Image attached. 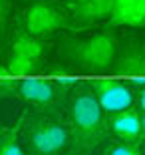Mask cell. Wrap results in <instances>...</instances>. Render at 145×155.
Returning a JSON list of instances; mask_svg holds the SVG:
<instances>
[{
  "mask_svg": "<svg viewBox=\"0 0 145 155\" xmlns=\"http://www.w3.org/2000/svg\"><path fill=\"white\" fill-rule=\"evenodd\" d=\"M68 125L72 135V151L94 153L97 147L109 141L107 114L101 110L90 84H77L70 91L68 100Z\"/></svg>",
  "mask_w": 145,
  "mask_h": 155,
  "instance_id": "6da1fadb",
  "label": "cell"
},
{
  "mask_svg": "<svg viewBox=\"0 0 145 155\" xmlns=\"http://www.w3.org/2000/svg\"><path fill=\"white\" fill-rule=\"evenodd\" d=\"M20 141L28 155H70L72 135L68 119L56 107H34L18 121Z\"/></svg>",
  "mask_w": 145,
  "mask_h": 155,
  "instance_id": "7a4b0ae2",
  "label": "cell"
},
{
  "mask_svg": "<svg viewBox=\"0 0 145 155\" xmlns=\"http://www.w3.org/2000/svg\"><path fill=\"white\" fill-rule=\"evenodd\" d=\"M119 44L111 34H95L84 40H66L58 58L82 72H107L114 68Z\"/></svg>",
  "mask_w": 145,
  "mask_h": 155,
  "instance_id": "3957f363",
  "label": "cell"
},
{
  "mask_svg": "<svg viewBox=\"0 0 145 155\" xmlns=\"http://www.w3.org/2000/svg\"><path fill=\"white\" fill-rule=\"evenodd\" d=\"M64 28H72L70 12L54 0H34L22 14V32L30 36L46 38Z\"/></svg>",
  "mask_w": 145,
  "mask_h": 155,
  "instance_id": "277c9868",
  "label": "cell"
},
{
  "mask_svg": "<svg viewBox=\"0 0 145 155\" xmlns=\"http://www.w3.org/2000/svg\"><path fill=\"white\" fill-rule=\"evenodd\" d=\"M95 97L100 101L101 110L107 115L119 114L123 110H129L133 101L137 100V94L131 84L119 82V80H95L90 84Z\"/></svg>",
  "mask_w": 145,
  "mask_h": 155,
  "instance_id": "5b68a950",
  "label": "cell"
},
{
  "mask_svg": "<svg viewBox=\"0 0 145 155\" xmlns=\"http://www.w3.org/2000/svg\"><path fill=\"white\" fill-rule=\"evenodd\" d=\"M18 97L32 107H58L62 100H68V94L56 80H22L18 86Z\"/></svg>",
  "mask_w": 145,
  "mask_h": 155,
  "instance_id": "8992f818",
  "label": "cell"
},
{
  "mask_svg": "<svg viewBox=\"0 0 145 155\" xmlns=\"http://www.w3.org/2000/svg\"><path fill=\"white\" fill-rule=\"evenodd\" d=\"M114 10V0H80L68 4L72 28H86L101 20H109Z\"/></svg>",
  "mask_w": 145,
  "mask_h": 155,
  "instance_id": "52a82bcc",
  "label": "cell"
},
{
  "mask_svg": "<svg viewBox=\"0 0 145 155\" xmlns=\"http://www.w3.org/2000/svg\"><path fill=\"white\" fill-rule=\"evenodd\" d=\"M114 72L119 76H145V40H129L119 46Z\"/></svg>",
  "mask_w": 145,
  "mask_h": 155,
  "instance_id": "ba28073f",
  "label": "cell"
},
{
  "mask_svg": "<svg viewBox=\"0 0 145 155\" xmlns=\"http://www.w3.org/2000/svg\"><path fill=\"white\" fill-rule=\"evenodd\" d=\"M109 121V129L117 139L123 141H131V143H141L143 141V123H141V114L135 107L123 110L119 114L107 115Z\"/></svg>",
  "mask_w": 145,
  "mask_h": 155,
  "instance_id": "9c48e42d",
  "label": "cell"
},
{
  "mask_svg": "<svg viewBox=\"0 0 145 155\" xmlns=\"http://www.w3.org/2000/svg\"><path fill=\"white\" fill-rule=\"evenodd\" d=\"M107 22L115 28H143L145 0H114V10Z\"/></svg>",
  "mask_w": 145,
  "mask_h": 155,
  "instance_id": "30bf717a",
  "label": "cell"
},
{
  "mask_svg": "<svg viewBox=\"0 0 145 155\" xmlns=\"http://www.w3.org/2000/svg\"><path fill=\"white\" fill-rule=\"evenodd\" d=\"M44 50H46V44L42 42V38L30 36V34L22 32V30H20L16 36H14L12 44H10V54L24 56V58L36 60V62H40Z\"/></svg>",
  "mask_w": 145,
  "mask_h": 155,
  "instance_id": "8fae6325",
  "label": "cell"
},
{
  "mask_svg": "<svg viewBox=\"0 0 145 155\" xmlns=\"http://www.w3.org/2000/svg\"><path fill=\"white\" fill-rule=\"evenodd\" d=\"M0 155H28L20 141V125L0 127Z\"/></svg>",
  "mask_w": 145,
  "mask_h": 155,
  "instance_id": "7c38bea8",
  "label": "cell"
},
{
  "mask_svg": "<svg viewBox=\"0 0 145 155\" xmlns=\"http://www.w3.org/2000/svg\"><path fill=\"white\" fill-rule=\"evenodd\" d=\"M101 155H143V149H141V143H131V141H123V139H115V141L105 143Z\"/></svg>",
  "mask_w": 145,
  "mask_h": 155,
  "instance_id": "4fadbf2b",
  "label": "cell"
},
{
  "mask_svg": "<svg viewBox=\"0 0 145 155\" xmlns=\"http://www.w3.org/2000/svg\"><path fill=\"white\" fill-rule=\"evenodd\" d=\"M10 12H12V4H10V0H0V54L4 52L6 42H8Z\"/></svg>",
  "mask_w": 145,
  "mask_h": 155,
  "instance_id": "5bb4252c",
  "label": "cell"
},
{
  "mask_svg": "<svg viewBox=\"0 0 145 155\" xmlns=\"http://www.w3.org/2000/svg\"><path fill=\"white\" fill-rule=\"evenodd\" d=\"M135 110L139 111V114H145V86L139 90V94H137V100H135Z\"/></svg>",
  "mask_w": 145,
  "mask_h": 155,
  "instance_id": "9a60e30c",
  "label": "cell"
},
{
  "mask_svg": "<svg viewBox=\"0 0 145 155\" xmlns=\"http://www.w3.org/2000/svg\"><path fill=\"white\" fill-rule=\"evenodd\" d=\"M70 155H94V153H87V151H70Z\"/></svg>",
  "mask_w": 145,
  "mask_h": 155,
  "instance_id": "2e32d148",
  "label": "cell"
},
{
  "mask_svg": "<svg viewBox=\"0 0 145 155\" xmlns=\"http://www.w3.org/2000/svg\"><path fill=\"white\" fill-rule=\"evenodd\" d=\"M141 123H143V133H145V114H141Z\"/></svg>",
  "mask_w": 145,
  "mask_h": 155,
  "instance_id": "e0dca14e",
  "label": "cell"
},
{
  "mask_svg": "<svg viewBox=\"0 0 145 155\" xmlns=\"http://www.w3.org/2000/svg\"><path fill=\"white\" fill-rule=\"evenodd\" d=\"M66 2H68V4H72V2H80V0H66Z\"/></svg>",
  "mask_w": 145,
  "mask_h": 155,
  "instance_id": "ac0fdd59",
  "label": "cell"
}]
</instances>
